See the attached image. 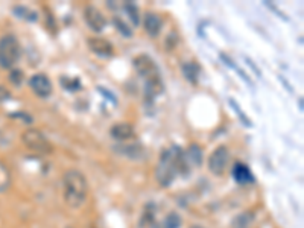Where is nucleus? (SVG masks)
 Returning a JSON list of instances; mask_svg holds the SVG:
<instances>
[{
	"label": "nucleus",
	"instance_id": "16",
	"mask_svg": "<svg viewBox=\"0 0 304 228\" xmlns=\"http://www.w3.org/2000/svg\"><path fill=\"white\" fill-rule=\"evenodd\" d=\"M123 8H125V13L128 14V18L131 20L132 26L134 28L140 26V9H139V6L134 2H127L125 5H123Z\"/></svg>",
	"mask_w": 304,
	"mask_h": 228
},
{
	"label": "nucleus",
	"instance_id": "24",
	"mask_svg": "<svg viewBox=\"0 0 304 228\" xmlns=\"http://www.w3.org/2000/svg\"><path fill=\"white\" fill-rule=\"evenodd\" d=\"M61 84L64 85V88L65 90H80L81 88V82H80V79H65L64 78H61Z\"/></svg>",
	"mask_w": 304,
	"mask_h": 228
},
{
	"label": "nucleus",
	"instance_id": "23",
	"mask_svg": "<svg viewBox=\"0 0 304 228\" xmlns=\"http://www.w3.org/2000/svg\"><path fill=\"white\" fill-rule=\"evenodd\" d=\"M23 79H25V75L21 70H18V68H14V70H11L9 73V81L13 82L14 85H21V82H23Z\"/></svg>",
	"mask_w": 304,
	"mask_h": 228
},
{
	"label": "nucleus",
	"instance_id": "17",
	"mask_svg": "<svg viewBox=\"0 0 304 228\" xmlns=\"http://www.w3.org/2000/svg\"><path fill=\"white\" fill-rule=\"evenodd\" d=\"M9 186H11V170L3 162H0V193L8 190Z\"/></svg>",
	"mask_w": 304,
	"mask_h": 228
},
{
	"label": "nucleus",
	"instance_id": "7",
	"mask_svg": "<svg viewBox=\"0 0 304 228\" xmlns=\"http://www.w3.org/2000/svg\"><path fill=\"white\" fill-rule=\"evenodd\" d=\"M84 20L87 26L95 32H102L107 26V18L100 13V9L93 5H87L84 8Z\"/></svg>",
	"mask_w": 304,
	"mask_h": 228
},
{
	"label": "nucleus",
	"instance_id": "10",
	"mask_svg": "<svg viewBox=\"0 0 304 228\" xmlns=\"http://www.w3.org/2000/svg\"><path fill=\"white\" fill-rule=\"evenodd\" d=\"M110 134L114 140L128 142V140L134 139V135H136V130H134V127L128 122H119L116 125H112L111 130H110Z\"/></svg>",
	"mask_w": 304,
	"mask_h": 228
},
{
	"label": "nucleus",
	"instance_id": "5",
	"mask_svg": "<svg viewBox=\"0 0 304 228\" xmlns=\"http://www.w3.org/2000/svg\"><path fill=\"white\" fill-rule=\"evenodd\" d=\"M21 142L31 151H35L40 154H50L52 152V143L43 131L37 128H29L21 134Z\"/></svg>",
	"mask_w": 304,
	"mask_h": 228
},
{
	"label": "nucleus",
	"instance_id": "6",
	"mask_svg": "<svg viewBox=\"0 0 304 228\" xmlns=\"http://www.w3.org/2000/svg\"><path fill=\"white\" fill-rule=\"evenodd\" d=\"M230 162V151L227 146H218L208 158V169L213 175L221 177Z\"/></svg>",
	"mask_w": 304,
	"mask_h": 228
},
{
	"label": "nucleus",
	"instance_id": "31",
	"mask_svg": "<svg viewBox=\"0 0 304 228\" xmlns=\"http://www.w3.org/2000/svg\"><path fill=\"white\" fill-rule=\"evenodd\" d=\"M69 228H72V227H69Z\"/></svg>",
	"mask_w": 304,
	"mask_h": 228
},
{
	"label": "nucleus",
	"instance_id": "29",
	"mask_svg": "<svg viewBox=\"0 0 304 228\" xmlns=\"http://www.w3.org/2000/svg\"><path fill=\"white\" fill-rule=\"evenodd\" d=\"M298 105H300V110H303V99L301 98L298 99Z\"/></svg>",
	"mask_w": 304,
	"mask_h": 228
},
{
	"label": "nucleus",
	"instance_id": "28",
	"mask_svg": "<svg viewBox=\"0 0 304 228\" xmlns=\"http://www.w3.org/2000/svg\"><path fill=\"white\" fill-rule=\"evenodd\" d=\"M245 60H246V64H248V65L253 68V70L256 72V75H257V76H260V70H258V67H257V65H256V64L250 60V58H245Z\"/></svg>",
	"mask_w": 304,
	"mask_h": 228
},
{
	"label": "nucleus",
	"instance_id": "4",
	"mask_svg": "<svg viewBox=\"0 0 304 228\" xmlns=\"http://www.w3.org/2000/svg\"><path fill=\"white\" fill-rule=\"evenodd\" d=\"M21 55L20 43L14 35H5L0 38V67L11 68Z\"/></svg>",
	"mask_w": 304,
	"mask_h": 228
},
{
	"label": "nucleus",
	"instance_id": "27",
	"mask_svg": "<svg viewBox=\"0 0 304 228\" xmlns=\"http://www.w3.org/2000/svg\"><path fill=\"white\" fill-rule=\"evenodd\" d=\"M9 91L6 90V88H3L2 85H0V102H3V100H6V99H9Z\"/></svg>",
	"mask_w": 304,
	"mask_h": 228
},
{
	"label": "nucleus",
	"instance_id": "30",
	"mask_svg": "<svg viewBox=\"0 0 304 228\" xmlns=\"http://www.w3.org/2000/svg\"><path fill=\"white\" fill-rule=\"evenodd\" d=\"M190 228H202V227H199V225H193V227H190Z\"/></svg>",
	"mask_w": 304,
	"mask_h": 228
},
{
	"label": "nucleus",
	"instance_id": "14",
	"mask_svg": "<svg viewBox=\"0 0 304 228\" xmlns=\"http://www.w3.org/2000/svg\"><path fill=\"white\" fill-rule=\"evenodd\" d=\"M181 72L186 78V81L192 82V84H196L198 79H199V73H201V68L199 65L195 63V61H187L181 65Z\"/></svg>",
	"mask_w": 304,
	"mask_h": 228
},
{
	"label": "nucleus",
	"instance_id": "13",
	"mask_svg": "<svg viewBox=\"0 0 304 228\" xmlns=\"http://www.w3.org/2000/svg\"><path fill=\"white\" fill-rule=\"evenodd\" d=\"M114 151L119 152L123 157H128V158H134V160H136V158L142 157L143 147L139 143H129V145H117L114 147Z\"/></svg>",
	"mask_w": 304,
	"mask_h": 228
},
{
	"label": "nucleus",
	"instance_id": "8",
	"mask_svg": "<svg viewBox=\"0 0 304 228\" xmlns=\"http://www.w3.org/2000/svg\"><path fill=\"white\" fill-rule=\"evenodd\" d=\"M29 87L38 98L46 99L52 95V81L48 75L44 73H35L29 79Z\"/></svg>",
	"mask_w": 304,
	"mask_h": 228
},
{
	"label": "nucleus",
	"instance_id": "11",
	"mask_svg": "<svg viewBox=\"0 0 304 228\" xmlns=\"http://www.w3.org/2000/svg\"><path fill=\"white\" fill-rule=\"evenodd\" d=\"M143 28L149 37L155 38L160 35L163 29V20L157 13H146L143 17Z\"/></svg>",
	"mask_w": 304,
	"mask_h": 228
},
{
	"label": "nucleus",
	"instance_id": "3",
	"mask_svg": "<svg viewBox=\"0 0 304 228\" xmlns=\"http://www.w3.org/2000/svg\"><path fill=\"white\" fill-rule=\"evenodd\" d=\"M88 195V182L85 175L78 169L67 170L63 177V198L70 209H80Z\"/></svg>",
	"mask_w": 304,
	"mask_h": 228
},
{
	"label": "nucleus",
	"instance_id": "26",
	"mask_svg": "<svg viewBox=\"0 0 304 228\" xmlns=\"http://www.w3.org/2000/svg\"><path fill=\"white\" fill-rule=\"evenodd\" d=\"M97 90H99V91H100V93H102V95H105V96H107V98H108V99L112 102V104H117V98H116L114 95H111L108 90H105V88H102V87H99Z\"/></svg>",
	"mask_w": 304,
	"mask_h": 228
},
{
	"label": "nucleus",
	"instance_id": "18",
	"mask_svg": "<svg viewBox=\"0 0 304 228\" xmlns=\"http://www.w3.org/2000/svg\"><path fill=\"white\" fill-rule=\"evenodd\" d=\"M14 13H16L17 17L25 18L28 21H37V18H38L35 11H32V9L26 8V6H21V5L20 6H14Z\"/></svg>",
	"mask_w": 304,
	"mask_h": 228
},
{
	"label": "nucleus",
	"instance_id": "12",
	"mask_svg": "<svg viewBox=\"0 0 304 228\" xmlns=\"http://www.w3.org/2000/svg\"><path fill=\"white\" fill-rule=\"evenodd\" d=\"M233 178L240 186H248L254 181V177L251 174V169L243 163H236L233 167Z\"/></svg>",
	"mask_w": 304,
	"mask_h": 228
},
{
	"label": "nucleus",
	"instance_id": "21",
	"mask_svg": "<svg viewBox=\"0 0 304 228\" xmlns=\"http://www.w3.org/2000/svg\"><path fill=\"white\" fill-rule=\"evenodd\" d=\"M112 23H114V28L122 33L123 37H127V38L132 37V29L123 20H120L119 17H114V18H112Z\"/></svg>",
	"mask_w": 304,
	"mask_h": 228
},
{
	"label": "nucleus",
	"instance_id": "15",
	"mask_svg": "<svg viewBox=\"0 0 304 228\" xmlns=\"http://www.w3.org/2000/svg\"><path fill=\"white\" fill-rule=\"evenodd\" d=\"M184 157L189 166H199L202 163V151L195 143L189 146V149L184 152Z\"/></svg>",
	"mask_w": 304,
	"mask_h": 228
},
{
	"label": "nucleus",
	"instance_id": "1",
	"mask_svg": "<svg viewBox=\"0 0 304 228\" xmlns=\"http://www.w3.org/2000/svg\"><path fill=\"white\" fill-rule=\"evenodd\" d=\"M178 174H190V166L186 162L184 152L179 146H171L161 152L159 166L155 169V178L161 187H169Z\"/></svg>",
	"mask_w": 304,
	"mask_h": 228
},
{
	"label": "nucleus",
	"instance_id": "25",
	"mask_svg": "<svg viewBox=\"0 0 304 228\" xmlns=\"http://www.w3.org/2000/svg\"><path fill=\"white\" fill-rule=\"evenodd\" d=\"M251 218L253 216L251 214H248V213H245V214H240L239 218H236L234 221V225H238V228H245L246 225H248L250 222H251Z\"/></svg>",
	"mask_w": 304,
	"mask_h": 228
},
{
	"label": "nucleus",
	"instance_id": "9",
	"mask_svg": "<svg viewBox=\"0 0 304 228\" xmlns=\"http://www.w3.org/2000/svg\"><path fill=\"white\" fill-rule=\"evenodd\" d=\"M87 44H88V49L95 55L100 56V58H110V56H112V53H114V46L102 37L88 38Z\"/></svg>",
	"mask_w": 304,
	"mask_h": 228
},
{
	"label": "nucleus",
	"instance_id": "19",
	"mask_svg": "<svg viewBox=\"0 0 304 228\" xmlns=\"http://www.w3.org/2000/svg\"><path fill=\"white\" fill-rule=\"evenodd\" d=\"M140 228H155V214L154 210L146 207L142 218H140Z\"/></svg>",
	"mask_w": 304,
	"mask_h": 228
},
{
	"label": "nucleus",
	"instance_id": "22",
	"mask_svg": "<svg viewBox=\"0 0 304 228\" xmlns=\"http://www.w3.org/2000/svg\"><path fill=\"white\" fill-rule=\"evenodd\" d=\"M230 105L233 107L234 113H236V114H238V116H239V119H240V122H242V123L245 125V127H251V125H253V123H251V120H250L248 117H246V116H245V113L242 111V108H240V107H239L238 104H236V102H234L233 99H230Z\"/></svg>",
	"mask_w": 304,
	"mask_h": 228
},
{
	"label": "nucleus",
	"instance_id": "2",
	"mask_svg": "<svg viewBox=\"0 0 304 228\" xmlns=\"http://www.w3.org/2000/svg\"><path fill=\"white\" fill-rule=\"evenodd\" d=\"M132 65L136 68L139 76L144 81V93L148 99H154L163 93L164 85L161 81L160 68L157 63L151 58L149 55H137L132 60Z\"/></svg>",
	"mask_w": 304,
	"mask_h": 228
},
{
	"label": "nucleus",
	"instance_id": "20",
	"mask_svg": "<svg viewBox=\"0 0 304 228\" xmlns=\"http://www.w3.org/2000/svg\"><path fill=\"white\" fill-rule=\"evenodd\" d=\"M181 227V216L175 212H171L163 222V228H179Z\"/></svg>",
	"mask_w": 304,
	"mask_h": 228
}]
</instances>
